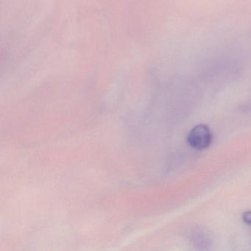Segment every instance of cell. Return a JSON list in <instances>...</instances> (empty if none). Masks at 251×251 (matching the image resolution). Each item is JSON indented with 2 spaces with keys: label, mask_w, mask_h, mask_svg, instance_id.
<instances>
[{
  "label": "cell",
  "mask_w": 251,
  "mask_h": 251,
  "mask_svg": "<svg viewBox=\"0 0 251 251\" xmlns=\"http://www.w3.org/2000/svg\"><path fill=\"white\" fill-rule=\"evenodd\" d=\"M212 140V135L208 126L198 125L189 131L187 142L189 146L198 151H202L208 148Z\"/></svg>",
  "instance_id": "cell-1"
},
{
  "label": "cell",
  "mask_w": 251,
  "mask_h": 251,
  "mask_svg": "<svg viewBox=\"0 0 251 251\" xmlns=\"http://www.w3.org/2000/svg\"><path fill=\"white\" fill-rule=\"evenodd\" d=\"M242 219L245 223L251 225V211H246L242 216Z\"/></svg>",
  "instance_id": "cell-2"
}]
</instances>
